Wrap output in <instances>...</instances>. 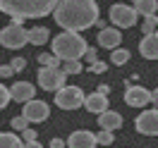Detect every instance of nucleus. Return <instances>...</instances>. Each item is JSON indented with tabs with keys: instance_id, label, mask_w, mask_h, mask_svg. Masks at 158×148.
Listing matches in <instances>:
<instances>
[{
	"instance_id": "nucleus-28",
	"label": "nucleus",
	"mask_w": 158,
	"mask_h": 148,
	"mask_svg": "<svg viewBox=\"0 0 158 148\" xmlns=\"http://www.w3.org/2000/svg\"><path fill=\"white\" fill-rule=\"evenodd\" d=\"M22 138H24V143H31V141L39 138V134H36L34 129H27V131H22Z\"/></svg>"
},
{
	"instance_id": "nucleus-19",
	"label": "nucleus",
	"mask_w": 158,
	"mask_h": 148,
	"mask_svg": "<svg viewBox=\"0 0 158 148\" xmlns=\"http://www.w3.org/2000/svg\"><path fill=\"white\" fill-rule=\"evenodd\" d=\"M0 148H24L22 138L12 131H0Z\"/></svg>"
},
{
	"instance_id": "nucleus-12",
	"label": "nucleus",
	"mask_w": 158,
	"mask_h": 148,
	"mask_svg": "<svg viewBox=\"0 0 158 148\" xmlns=\"http://www.w3.org/2000/svg\"><path fill=\"white\" fill-rule=\"evenodd\" d=\"M10 96H12V100L27 105V103L34 100V96H36V86L29 84V81H15V84L10 86Z\"/></svg>"
},
{
	"instance_id": "nucleus-10",
	"label": "nucleus",
	"mask_w": 158,
	"mask_h": 148,
	"mask_svg": "<svg viewBox=\"0 0 158 148\" xmlns=\"http://www.w3.org/2000/svg\"><path fill=\"white\" fill-rule=\"evenodd\" d=\"M151 100H153V96H151V91H146L144 86L129 84L127 91H125V103H127L129 108H146Z\"/></svg>"
},
{
	"instance_id": "nucleus-27",
	"label": "nucleus",
	"mask_w": 158,
	"mask_h": 148,
	"mask_svg": "<svg viewBox=\"0 0 158 148\" xmlns=\"http://www.w3.org/2000/svg\"><path fill=\"white\" fill-rule=\"evenodd\" d=\"M84 60L89 62V67H94V65L98 62V55H96V48H89V50H86V55H84Z\"/></svg>"
},
{
	"instance_id": "nucleus-8",
	"label": "nucleus",
	"mask_w": 158,
	"mask_h": 148,
	"mask_svg": "<svg viewBox=\"0 0 158 148\" xmlns=\"http://www.w3.org/2000/svg\"><path fill=\"white\" fill-rule=\"evenodd\" d=\"M134 129L144 136H158V110L148 108L134 119Z\"/></svg>"
},
{
	"instance_id": "nucleus-3",
	"label": "nucleus",
	"mask_w": 158,
	"mask_h": 148,
	"mask_svg": "<svg viewBox=\"0 0 158 148\" xmlns=\"http://www.w3.org/2000/svg\"><path fill=\"white\" fill-rule=\"evenodd\" d=\"M53 55L60 60V62H74V60H81L86 55V41L81 38L79 34H69V31H62L53 38Z\"/></svg>"
},
{
	"instance_id": "nucleus-9",
	"label": "nucleus",
	"mask_w": 158,
	"mask_h": 148,
	"mask_svg": "<svg viewBox=\"0 0 158 148\" xmlns=\"http://www.w3.org/2000/svg\"><path fill=\"white\" fill-rule=\"evenodd\" d=\"M22 115L27 117V122H46V119L50 117V108L46 100H29L27 105H24V110H22Z\"/></svg>"
},
{
	"instance_id": "nucleus-17",
	"label": "nucleus",
	"mask_w": 158,
	"mask_h": 148,
	"mask_svg": "<svg viewBox=\"0 0 158 148\" xmlns=\"http://www.w3.org/2000/svg\"><path fill=\"white\" fill-rule=\"evenodd\" d=\"M50 34L46 26H31L29 29V43L31 46H43V43H48Z\"/></svg>"
},
{
	"instance_id": "nucleus-34",
	"label": "nucleus",
	"mask_w": 158,
	"mask_h": 148,
	"mask_svg": "<svg viewBox=\"0 0 158 148\" xmlns=\"http://www.w3.org/2000/svg\"><path fill=\"white\" fill-rule=\"evenodd\" d=\"M24 148H43L39 141H31V143H24Z\"/></svg>"
},
{
	"instance_id": "nucleus-16",
	"label": "nucleus",
	"mask_w": 158,
	"mask_h": 148,
	"mask_svg": "<svg viewBox=\"0 0 158 148\" xmlns=\"http://www.w3.org/2000/svg\"><path fill=\"white\" fill-rule=\"evenodd\" d=\"M98 124L103 131H115V129L122 127V115L115 112V110H108V112L98 115Z\"/></svg>"
},
{
	"instance_id": "nucleus-29",
	"label": "nucleus",
	"mask_w": 158,
	"mask_h": 148,
	"mask_svg": "<svg viewBox=\"0 0 158 148\" xmlns=\"http://www.w3.org/2000/svg\"><path fill=\"white\" fill-rule=\"evenodd\" d=\"M10 65H12V69H15V72H22V69L27 67V60H24V58H15Z\"/></svg>"
},
{
	"instance_id": "nucleus-21",
	"label": "nucleus",
	"mask_w": 158,
	"mask_h": 148,
	"mask_svg": "<svg viewBox=\"0 0 158 148\" xmlns=\"http://www.w3.org/2000/svg\"><path fill=\"white\" fill-rule=\"evenodd\" d=\"M141 31H144V36L156 34L158 31V17H144L141 19Z\"/></svg>"
},
{
	"instance_id": "nucleus-15",
	"label": "nucleus",
	"mask_w": 158,
	"mask_h": 148,
	"mask_svg": "<svg viewBox=\"0 0 158 148\" xmlns=\"http://www.w3.org/2000/svg\"><path fill=\"white\" fill-rule=\"evenodd\" d=\"M139 53H141V58H146V60H158V31L141 38Z\"/></svg>"
},
{
	"instance_id": "nucleus-31",
	"label": "nucleus",
	"mask_w": 158,
	"mask_h": 148,
	"mask_svg": "<svg viewBox=\"0 0 158 148\" xmlns=\"http://www.w3.org/2000/svg\"><path fill=\"white\" fill-rule=\"evenodd\" d=\"M91 72H94V74H103V72H106V69H108V65H106V62H96V65H94V67H89Z\"/></svg>"
},
{
	"instance_id": "nucleus-13",
	"label": "nucleus",
	"mask_w": 158,
	"mask_h": 148,
	"mask_svg": "<svg viewBox=\"0 0 158 148\" xmlns=\"http://www.w3.org/2000/svg\"><path fill=\"white\" fill-rule=\"evenodd\" d=\"M120 43H122V34H120V29H115V26H106V29L98 31V46H101V48H108L110 53H113V50L120 48Z\"/></svg>"
},
{
	"instance_id": "nucleus-30",
	"label": "nucleus",
	"mask_w": 158,
	"mask_h": 148,
	"mask_svg": "<svg viewBox=\"0 0 158 148\" xmlns=\"http://www.w3.org/2000/svg\"><path fill=\"white\" fill-rule=\"evenodd\" d=\"M12 74H15L12 65H0V79H7V77H12Z\"/></svg>"
},
{
	"instance_id": "nucleus-5",
	"label": "nucleus",
	"mask_w": 158,
	"mask_h": 148,
	"mask_svg": "<svg viewBox=\"0 0 158 148\" xmlns=\"http://www.w3.org/2000/svg\"><path fill=\"white\" fill-rule=\"evenodd\" d=\"M110 24H115V29H129L137 24V17L139 12L134 10V5H125V2H115L110 5Z\"/></svg>"
},
{
	"instance_id": "nucleus-35",
	"label": "nucleus",
	"mask_w": 158,
	"mask_h": 148,
	"mask_svg": "<svg viewBox=\"0 0 158 148\" xmlns=\"http://www.w3.org/2000/svg\"><path fill=\"white\" fill-rule=\"evenodd\" d=\"M151 96H153V100H158V89H153V91H151Z\"/></svg>"
},
{
	"instance_id": "nucleus-7",
	"label": "nucleus",
	"mask_w": 158,
	"mask_h": 148,
	"mask_svg": "<svg viewBox=\"0 0 158 148\" xmlns=\"http://www.w3.org/2000/svg\"><path fill=\"white\" fill-rule=\"evenodd\" d=\"M55 105L60 110H77L79 105H84V100H86V93L79 89V86H65V89H60L55 93Z\"/></svg>"
},
{
	"instance_id": "nucleus-33",
	"label": "nucleus",
	"mask_w": 158,
	"mask_h": 148,
	"mask_svg": "<svg viewBox=\"0 0 158 148\" xmlns=\"http://www.w3.org/2000/svg\"><path fill=\"white\" fill-rule=\"evenodd\" d=\"M108 86H106V84H103V86H98V89H96V93H101V96H108Z\"/></svg>"
},
{
	"instance_id": "nucleus-4",
	"label": "nucleus",
	"mask_w": 158,
	"mask_h": 148,
	"mask_svg": "<svg viewBox=\"0 0 158 148\" xmlns=\"http://www.w3.org/2000/svg\"><path fill=\"white\" fill-rule=\"evenodd\" d=\"M24 19H12L5 29L0 31V43L10 50H17L22 46H29V29L22 26Z\"/></svg>"
},
{
	"instance_id": "nucleus-32",
	"label": "nucleus",
	"mask_w": 158,
	"mask_h": 148,
	"mask_svg": "<svg viewBox=\"0 0 158 148\" xmlns=\"http://www.w3.org/2000/svg\"><path fill=\"white\" fill-rule=\"evenodd\" d=\"M65 146H67V143H65L62 138H53V141H50V148H65Z\"/></svg>"
},
{
	"instance_id": "nucleus-11",
	"label": "nucleus",
	"mask_w": 158,
	"mask_h": 148,
	"mask_svg": "<svg viewBox=\"0 0 158 148\" xmlns=\"http://www.w3.org/2000/svg\"><path fill=\"white\" fill-rule=\"evenodd\" d=\"M67 146L69 148H96L98 146V138L94 131L89 129H79V131H72L67 138Z\"/></svg>"
},
{
	"instance_id": "nucleus-23",
	"label": "nucleus",
	"mask_w": 158,
	"mask_h": 148,
	"mask_svg": "<svg viewBox=\"0 0 158 148\" xmlns=\"http://www.w3.org/2000/svg\"><path fill=\"white\" fill-rule=\"evenodd\" d=\"M39 62H41V67H60V60L55 58L53 53H41Z\"/></svg>"
},
{
	"instance_id": "nucleus-26",
	"label": "nucleus",
	"mask_w": 158,
	"mask_h": 148,
	"mask_svg": "<svg viewBox=\"0 0 158 148\" xmlns=\"http://www.w3.org/2000/svg\"><path fill=\"white\" fill-rule=\"evenodd\" d=\"M96 138H98L101 146H110V143H113V131H103V129H101L98 134H96Z\"/></svg>"
},
{
	"instance_id": "nucleus-2",
	"label": "nucleus",
	"mask_w": 158,
	"mask_h": 148,
	"mask_svg": "<svg viewBox=\"0 0 158 148\" xmlns=\"http://www.w3.org/2000/svg\"><path fill=\"white\" fill-rule=\"evenodd\" d=\"M55 0H0V12L12 19H39L55 12Z\"/></svg>"
},
{
	"instance_id": "nucleus-24",
	"label": "nucleus",
	"mask_w": 158,
	"mask_h": 148,
	"mask_svg": "<svg viewBox=\"0 0 158 148\" xmlns=\"http://www.w3.org/2000/svg\"><path fill=\"white\" fill-rule=\"evenodd\" d=\"M10 100H12V96H10V89L0 81V110H5L7 105H10Z\"/></svg>"
},
{
	"instance_id": "nucleus-6",
	"label": "nucleus",
	"mask_w": 158,
	"mask_h": 148,
	"mask_svg": "<svg viewBox=\"0 0 158 148\" xmlns=\"http://www.w3.org/2000/svg\"><path fill=\"white\" fill-rule=\"evenodd\" d=\"M65 81H67V74L62 72V67H39V84L43 91L58 93L60 89L67 86Z\"/></svg>"
},
{
	"instance_id": "nucleus-20",
	"label": "nucleus",
	"mask_w": 158,
	"mask_h": 148,
	"mask_svg": "<svg viewBox=\"0 0 158 148\" xmlns=\"http://www.w3.org/2000/svg\"><path fill=\"white\" fill-rule=\"evenodd\" d=\"M129 58H132V53H129L127 48H118V50H113V53H110V62H113L115 67H122V65H127Z\"/></svg>"
},
{
	"instance_id": "nucleus-18",
	"label": "nucleus",
	"mask_w": 158,
	"mask_h": 148,
	"mask_svg": "<svg viewBox=\"0 0 158 148\" xmlns=\"http://www.w3.org/2000/svg\"><path fill=\"white\" fill-rule=\"evenodd\" d=\"M134 10H137L141 17H156L158 0H137V2H134Z\"/></svg>"
},
{
	"instance_id": "nucleus-22",
	"label": "nucleus",
	"mask_w": 158,
	"mask_h": 148,
	"mask_svg": "<svg viewBox=\"0 0 158 148\" xmlns=\"http://www.w3.org/2000/svg\"><path fill=\"white\" fill-rule=\"evenodd\" d=\"M62 72L72 77V74H81L84 72V65H81V60H74V62H62Z\"/></svg>"
},
{
	"instance_id": "nucleus-25",
	"label": "nucleus",
	"mask_w": 158,
	"mask_h": 148,
	"mask_svg": "<svg viewBox=\"0 0 158 148\" xmlns=\"http://www.w3.org/2000/svg\"><path fill=\"white\" fill-rule=\"evenodd\" d=\"M27 124H29V122H27V117H24V115H19V117H12V129H15V131H27Z\"/></svg>"
},
{
	"instance_id": "nucleus-1",
	"label": "nucleus",
	"mask_w": 158,
	"mask_h": 148,
	"mask_svg": "<svg viewBox=\"0 0 158 148\" xmlns=\"http://www.w3.org/2000/svg\"><path fill=\"white\" fill-rule=\"evenodd\" d=\"M55 24H60V29L69 31V34H79L86 31L89 26L101 22L98 5L94 0H60L53 12Z\"/></svg>"
},
{
	"instance_id": "nucleus-14",
	"label": "nucleus",
	"mask_w": 158,
	"mask_h": 148,
	"mask_svg": "<svg viewBox=\"0 0 158 148\" xmlns=\"http://www.w3.org/2000/svg\"><path fill=\"white\" fill-rule=\"evenodd\" d=\"M84 108L94 112V115H103V112H108V96H101V93H89L86 100H84Z\"/></svg>"
}]
</instances>
